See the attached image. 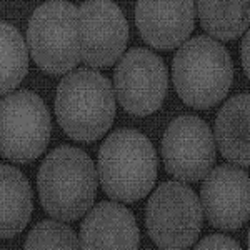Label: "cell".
<instances>
[{
  "instance_id": "obj_1",
  "label": "cell",
  "mask_w": 250,
  "mask_h": 250,
  "mask_svg": "<svg viewBox=\"0 0 250 250\" xmlns=\"http://www.w3.org/2000/svg\"><path fill=\"white\" fill-rule=\"evenodd\" d=\"M39 197L47 213L77 220L90 210L97 192V170L85 152L62 145L50 152L37 175Z\"/></svg>"
},
{
  "instance_id": "obj_2",
  "label": "cell",
  "mask_w": 250,
  "mask_h": 250,
  "mask_svg": "<svg viewBox=\"0 0 250 250\" xmlns=\"http://www.w3.org/2000/svg\"><path fill=\"white\" fill-rule=\"evenodd\" d=\"M159 160L142 132L119 128L99 150V177L104 192L117 202H137L152 190Z\"/></svg>"
},
{
  "instance_id": "obj_3",
  "label": "cell",
  "mask_w": 250,
  "mask_h": 250,
  "mask_svg": "<svg viewBox=\"0 0 250 250\" xmlns=\"http://www.w3.org/2000/svg\"><path fill=\"white\" fill-rule=\"evenodd\" d=\"M55 115L70 139L80 142L100 139L115 117L110 80L90 68L67 74L57 87Z\"/></svg>"
},
{
  "instance_id": "obj_4",
  "label": "cell",
  "mask_w": 250,
  "mask_h": 250,
  "mask_svg": "<svg viewBox=\"0 0 250 250\" xmlns=\"http://www.w3.org/2000/svg\"><path fill=\"white\" fill-rule=\"evenodd\" d=\"M175 90L187 105L210 108L224 100L233 79L227 48L210 37H195L177 50L172 63Z\"/></svg>"
},
{
  "instance_id": "obj_5",
  "label": "cell",
  "mask_w": 250,
  "mask_h": 250,
  "mask_svg": "<svg viewBox=\"0 0 250 250\" xmlns=\"http://www.w3.org/2000/svg\"><path fill=\"white\" fill-rule=\"evenodd\" d=\"M32 59L48 74H65L82 59L79 10L70 2L52 0L34 10L27 30Z\"/></svg>"
},
{
  "instance_id": "obj_6",
  "label": "cell",
  "mask_w": 250,
  "mask_h": 250,
  "mask_svg": "<svg viewBox=\"0 0 250 250\" xmlns=\"http://www.w3.org/2000/svg\"><path fill=\"white\" fill-rule=\"evenodd\" d=\"M204 208L188 185L164 182L150 195L145 224L150 239L164 250H185L202 230Z\"/></svg>"
},
{
  "instance_id": "obj_7",
  "label": "cell",
  "mask_w": 250,
  "mask_h": 250,
  "mask_svg": "<svg viewBox=\"0 0 250 250\" xmlns=\"http://www.w3.org/2000/svg\"><path fill=\"white\" fill-rule=\"evenodd\" d=\"M2 157L17 164H29L43 154L50 140V114L37 94L12 92L2 105Z\"/></svg>"
},
{
  "instance_id": "obj_8",
  "label": "cell",
  "mask_w": 250,
  "mask_h": 250,
  "mask_svg": "<svg viewBox=\"0 0 250 250\" xmlns=\"http://www.w3.org/2000/svg\"><path fill=\"white\" fill-rule=\"evenodd\" d=\"M117 99L128 114L144 117L162 105L168 87L164 60L147 48L134 47L114 72Z\"/></svg>"
},
{
  "instance_id": "obj_9",
  "label": "cell",
  "mask_w": 250,
  "mask_h": 250,
  "mask_svg": "<svg viewBox=\"0 0 250 250\" xmlns=\"http://www.w3.org/2000/svg\"><path fill=\"white\" fill-rule=\"evenodd\" d=\"M162 157L167 172L184 182L207 177L215 164L210 127L195 115L173 119L162 139Z\"/></svg>"
},
{
  "instance_id": "obj_10",
  "label": "cell",
  "mask_w": 250,
  "mask_h": 250,
  "mask_svg": "<svg viewBox=\"0 0 250 250\" xmlns=\"http://www.w3.org/2000/svg\"><path fill=\"white\" fill-rule=\"evenodd\" d=\"M80 55L90 67H110L124 54L128 23L119 5L108 0H90L79 7Z\"/></svg>"
},
{
  "instance_id": "obj_11",
  "label": "cell",
  "mask_w": 250,
  "mask_h": 250,
  "mask_svg": "<svg viewBox=\"0 0 250 250\" xmlns=\"http://www.w3.org/2000/svg\"><path fill=\"white\" fill-rule=\"evenodd\" d=\"M200 199L213 227L235 230L250 219V177L233 165H219L205 177Z\"/></svg>"
},
{
  "instance_id": "obj_12",
  "label": "cell",
  "mask_w": 250,
  "mask_h": 250,
  "mask_svg": "<svg viewBox=\"0 0 250 250\" xmlns=\"http://www.w3.org/2000/svg\"><path fill=\"white\" fill-rule=\"evenodd\" d=\"M139 242L134 213L117 202L95 205L80 227L82 250H139Z\"/></svg>"
},
{
  "instance_id": "obj_13",
  "label": "cell",
  "mask_w": 250,
  "mask_h": 250,
  "mask_svg": "<svg viewBox=\"0 0 250 250\" xmlns=\"http://www.w3.org/2000/svg\"><path fill=\"white\" fill-rule=\"evenodd\" d=\"M135 22L148 45L168 50L175 48L190 35L195 23V3L180 2H139Z\"/></svg>"
},
{
  "instance_id": "obj_14",
  "label": "cell",
  "mask_w": 250,
  "mask_h": 250,
  "mask_svg": "<svg viewBox=\"0 0 250 250\" xmlns=\"http://www.w3.org/2000/svg\"><path fill=\"white\" fill-rule=\"evenodd\" d=\"M215 142L229 162L250 167V94L235 95L222 105L215 119Z\"/></svg>"
},
{
  "instance_id": "obj_15",
  "label": "cell",
  "mask_w": 250,
  "mask_h": 250,
  "mask_svg": "<svg viewBox=\"0 0 250 250\" xmlns=\"http://www.w3.org/2000/svg\"><path fill=\"white\" fill-rule=\"evenodd\" d=\"M2 239H14L27 227L32 215V188L22 172L2 165Z\"/></svg>"
},
{
  "instance_id": "obj_16",
  "label": "cell",
  "mask_w": 250,
  "mask_h": 250,
  "mask_svg": "<svg viewBox=\"0 0 250 250\" xmlns=\"http://www.w3.org/2000/svg\"><path fill=\"white\" fill-rule=\"evenodd\" d=\"M200 25L212 37L233 40L250 27V2H199Z\"/></svg>"
},
{
  "instance_id": "obj_17",
  "label": "cell",
  "mask_w": 250,
  "mask_h": 250,
  "mask_svg": "<svg viewBox=\"0 0 250 250\" xmlns=\"http://www.w3.org/2000/svg\"><path fill=\"white\" fill-rule=\"evenodd\" d=\"M2 35V94H9L23 80L29 70V52L22 34L9 22L0 23Z\"/></svg>"
},
{
  "instance_id": "obj_18",
  "label": "cell",
  "mask_w": 250,
  "mask_h": 250,
  "mask_svg": "<svg viewBox=\"0 0 250 250\" xmlns=\"http://www.w3.org/2000/svg\"><path fill=\"white\" fill-rule=\"evenodd\" d=\"M23 250H82L75 232L67 224L42 220L27 235Z\"/></svg>"
},
{
  "instance_id": "obj_19",
  "label": "cell",
  "mask_w": 250,
  "mask_h": 250,
  "mask_svg": "<svg viewBox=\"0 0 250 250\" xmlns=\"http://www.w3.org/2000/svg\"><path fill=\"white\" fill-rule=\"evenodd\" d=\"M193 250H242V249L230 237L215 233V235H208L200 240Z\"/></svg>"
},
{
  "instance_id": "obj_20",
  "label": "cell",
  "mask_w": 250,
  "mask_h": 250,
  "mask_svg": "<svg viewBox=\"0 0 250 250\" xmlns=\"http://www.w3.org/2000/svg\"><path fill=\"white\" fill-rule=\"evenodd\" d=\"M242 65L250 79V29L245 32L244 40H242Z\"/></svg>"
},
{
  "instance_id": "obj_21",
  "label": "cell",
  "mask_w": 250,
  "mask_h": 250,
  "mask_svg": "<svg viewBox=\"0 0 250 250\" xmlns=\"http://www.w3.org/2000/svg\"><path fill=\"white\" fill-rule=\"evenodd\" d=\"M249 250H250V230H249Z\"/></svg>"
}]
</instances>
